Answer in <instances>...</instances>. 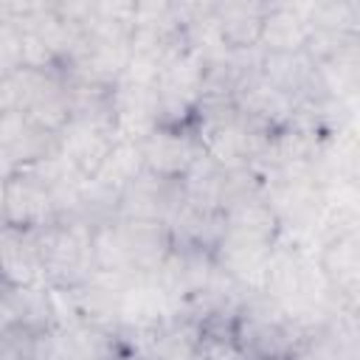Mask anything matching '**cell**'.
Segmentation results:
<instances>
[{
  "label": "cell",
  "instance_id": "cell-1",
  "mask_svg": "<svg viewBox=\"0 0 360 360\" xmlns=\"http://www.w3.org/2000/svg\"><path fill=\"white\" fill-rule=\"evenodd\" d=\"M281 236L264 194L239 200L222 211V233L211 253L214 264L248 290H262L270 256Z\"/></svg>",
  "mask_w": 360,
  "mask_h": 360
},
{
  "label": "cell",
  "instance_id": "cell-2",
  "mask_svg": "<svg viewBox=\"0 0 360 360\" xmlns=\"http://www.w3.org/2000/svg\"><path fill=\"white\" fill-rule=\"evenodd\" d=\"M172 250L169 228L160 222L112 219L93 231V267L115 276L155 273Z\"/></svg>",
  "mask_w": 360,
  "mask_h": 360
},
{
  "label": "cell",
  "instance_id": "cell-3",
  "mask_svg": "<svg viewBox=\"0 0 360 360\" xmlns=\"http://www.w3.org/2000/svg\"><path fill=\"white\" fill-rule=\"evenodd\" d=\"M307 326L290 318L262 290H250L233 318V340L248 360H292Z\"/></svg>",
  "mask_w": 360,
  "mask_h": 360
},
{
  "label": "cell",
  "instance_id": "cell-4",
  "mask_svg": "<svg viewBox=\"0 0 360 360\" xmlns=\"http://www.w3.org/2000/svg\"><path fill=\"white\" fill-rule=\"evenodd\" d=\"M45 284L70 290L82 284L93 267V228L79 219H56L34 231Z\"/></svg>",
  "mask_w": 360,
  "mask_h": 360
},
{
  "label": "cell",
  "instance_id": "cell-5",
  "mask_svg": "<svg viewBox=\"0 0 360 360\" xmlns=\"http://www.w3.org/2000/svg\"><path fill=\"white\" fill-rule=\"evenodd\" d=\"M20 110L51 132H59L70 118V98L65 76L59 70L20 68L8 79H0V112Z\"/></svg>",
  "mask_w": 360,
  "mask_h": 360
},
{
  "label": "cell",
  "instance_id": "cell-6",
  "mask_svg": "<svg viewBox=\"0 0 360 360\" xmlns=\"http://www.w3.org/2000/svg\"><path fill=\"white\" fill-rule=\"evenodd\" d=\"M205 82V65L202 59L186 48V42L166 56V62L158 70V124L163 127H188L191 115L200 104Z\"/></svg>",
  "mask_w": 360,
  "mask_h": 360
},
{
  "label": "cell",
  "instance_id": "cell-7",
  "mask_svg": "<svg viewBox=\"0 0 360 360\" xmlns=\"http://www.w3.org/2000/svg\"><path fill=\"white\" fill-rule=\"evenodd\" d=\"M115 118H93V115H70L65 127L56 132V152L84 177L90 180L110 149L115 146Z\"/></svg>",
  "mask_w": 360,
  "mask_h": 360
},
{
  "label": "cell",
  "instance_id": "cell-8",
  "mask_svg": "<svg viewBox=\"0 0 360 360\" xmlns=\"http://www.w3.org/2000/svg\"><path fill=\"white\" fill-rule=\"evenodd\" d=\"M318 270L332 292L335 307L346 312H357V290H360V236L357 231L335 233L318 248Z\"/></svg>",
  "mask_w": 360,
  "mask_h": 360
},
{
  "label": "cell",
  "instance_id": "cell-9",
  "mask_svg": "<svg viewBox=\"0 0 360 360\" xmlns=\"http://www.w3.org/2000/svg\"><path fill=\"white\" fill-rule=\"evenodd\" d=\"M180 205H183L180 180L160 177V174H152L143 169L132 183L124 186V191L118 197V217L169 225Z\"/></svg>",
  "mask_w": 360,
  "mask_h": 360
},
{
  "label": "cell",
  "instance_id": "cell-10",
  "mask_svg": "<svg viewBox=\"0 0 360 360\" xmlns=\"http://www.w3.org/2000/svg\"><path fill=\"white\" fill-rule=\"evenodd\" d=\"M138 146H141L143 169L172 180H180L202 152L191 127H163V124H158L149 135H143Z\"/></svg>",
  "mask_w": 360,
  "mask_h": 360
},
{
  "label": "cell",
  "instance_id": "cell-11",
  "mask_svg": "<svg viewBox=\"0 0 360 360\" xmlns=\"http://www.w3.org/2000/svg\"><path fill=\"white\" fill-rule=\"evenodd\" d=\"M112 115L118 141H141L158 127V90L155 82L121 76L112 84Z\"/></svg>",
  "mask_w": 360,
  "mask_h": 360
},
{
  "label": "cell",
  "instance_id": "cell-12",
  "mask_svg": "<svg viewBox=\"0 0 360 360\" xmlns=\"http://www.w3.org/2000/svg\"><path fill=\"white\" fill-rule=\"evenodd\" d=\"M124 281L127 276H115V273H101L93 270L82 284L70 287V301L76 307V315L87 323H98V326H118L121 318V295H124Z\"/></svg>",
  "mask_w": 360,
  "mask_h": 360
},
{
  "label": "cell",
  "instance_id": "cell-13",
  "mask_svg": "<svg viewBox=\"0 0 360 360\" xmlns=\"http://www.w3.org/2000/svg\"><path fill=\"white\" fill-rule=\"evenodd\" d=\"M0 149L22 169L56 152V132L20 110H6L0 112Z\"/></svg>",
  "mask_w": 360,
  "mask_h": 360
},
{
  "label": "cell",
  "instance_id": "cell-14",
  "mask_svg": "<svg viewBox=\"0 0 360 360\" xmlns=\"http://www.w3.org/2000/svg\"><path fill=\"white\" fill-rule=\"evenodd\" d=\"M51 222H56V208L48 188L31 174L17 172L6 183V225L20 231H42Z\"/></svg>",
  "mask_w": 360,
  "mask_h": 360
},
{
  "label": "cell",
  "instance_id": "cell-15",
  "mask_svg": "<svg viewBox=\"0 0 360 360\" xmlns=\"http://www.w3.org/2000/svg\"><path fill=\"white\" fill-rule=\"evenodd\" d=\"M309 34H312V25L307 20L304 3H267L262 34H259V48L264 53L304 51Z\"/></svg>",
  "mask_w": 360,
  "mask_h": 360
},
{
  "label": "cell",
  "instance_id": "cell-16",
  "mask_svg": "<svg viewBox=\"0 0 360 360\" xmlns=\"http://www.w3.org/2000/svg\"><path fill=\"white\" fill-rule=\"evenodd\" d=\"M0 276L11 287H48L34 231H20L11 225L0 228Z\"/></svg>",
  "mask_w": 360,
  "mask_h": 360
},
{
  "label": "cell",
  "instance_id": "cell-17",
  "mask_svg": "<svg viewBox=\"0 0 360 360\" xmlns=\"http://www.w3.org/2000/svg\"><path fill=\"white\" fill-rule=\"evenodd\" d=\"M262 79L270 82L278 93L298 101H315V62L307 56V51L292 53H264L262 51Z\"/></svg>",
  "mask_w": 360,
  "mask_h": 360
},
{
  "label": "cell",
  "instance_id": "cell-18",
  "mask_svg": "<svg viewBox=\"0 0 360 360\" xmlns=\"http://www.w3.org/2000/svg\"><path fill=\"white\" fill-rule=\"evenodd\" d=\"M51 335H53L56 349L68 360H115L118 349H121L115 329L87 323V321H76L62 329H51Z\"/></svg>",
  "mask_w": 360,
  "mask_h": 360
},
{
  "label": "cell",
  "instance_id": "cell-19",
  "mask_svg": "<svg viewBox=\"0 0 360 360\" xmlns=\"http://www.w3.org/2000/svg\"><path fill=\"white\" fill-rule=\"evenodd\" d=\"M264 8H267V3H248V0L214 3V17H217V25H219L222 42L231 51L259 48Z\"/></svg>",
  "mask_w": 360,
  "mask_h": 360
},
{
  "label": "cell",
  "instance_id": "cell-20",
  "mask_svg": "<svg viewBox=\"0 0 360 360\" xmlns=\"http://www.w3.org/2000/svg\"><path fill=\"white\" fill-rule=\"evenodd\" d=\"M225 172L217 160H211L205 152L197 155V160L188 166V172L180 177L183 186V200L188 205L205 208V211H219L222 188H225Z\"/></svg>",
  "mask_w": 360,
  "mask_h": 360
},
{
  "label": "cell",
  "instance_id": "cell-21",
  "mask_svg": "<svg viewBox=\"0 0 360 360\" xmlns=\"http://www.w3.org/2000/svg\"><path fill=\"white\" fill-rule=\"evenodd\" d=\"M143 172V158H141V146L135 141H115V146L110 149V155L104 158L101 169L90 177L112 191H124L127 183H132L138 174Z\"/></svg>",
  "mask_w": 360,
  "mask_h": 360
},
{
  "label": "cell",
  "instance_id": "cell-22",
  "mask_svg": "<svg viewBox=\"0 0 360 360\" xmlns=\"http://www.w3.org/2000/svg\"><path fill=\"white\" fill-rule=\"evenodd\" d=\"M307 20L318 31H340L360 37V3L357 0H315L304 3Z\"/></svg>",
  "mask_w": 360,
  "mask_h": 360
},
{
  "label": "cell",
  "instance_id": "cell-23",
  "mask_svg": "<svg viewBox=\"0 0 360 360\" xmlns=\"http://www.w3.org/2000/svg\"><path fill=\"white\" fill-rule=\"evenodd\" d=\"M42 335L45 332H34L25 326L0 332V360H34Z\"/></svg>",
  "mask_w": 360,
  "mask_h": 360
},
{
  "label": "cell",
  "instance_id": "cell-24",
  "mask_svg": "<svg viewBox=\"0 0 360 360\" xmlns=\"http://www.w3.org/2000/svg\"><path fill=\"white\" fill-rule=\"evenodd\" d=\"M20 68H25L22 59V34L0 20V79H8L11 73H17Z\"/></svg>",
  "mask_w": 360,
  "mask_h": 360
},
{
  "label": "cell",
  "instance_id": "cell-25",
  "mask_svg": "<svg viewBox=\"0 0 360 360\" xmlns=\"http://www.w3.org/2000/svg\"><path fill=\"white\" fill-rule=\"evenodd\" d=\"M34 360H68V357L56 349L53 335H51V332H45V335L39 338V346H37V357H34Z\"/></svg>",
  "mask_w": 360,
  "mask_h": 360
},
{
  "label": "cell",
  "instance_id": "cell-26",
  "mask_svg": "<svg viewBox=\"0 0 360 360\" xmlns=\"http://www.w3.org/2000/svg\"><path fill=\"white\" fill-rule=\"evenodd\" d=\"M17 172H20V166H17V163H14V160L0 149V183H8Z\"/></svg>",
  "mask_w": 360,
  "mask_h": 360
},
{
  "label": "cell",
  "instance_id": "cell-27",
  "mask_svg": "<svg viewBox=\"0 0 360 360\" xmlns=\"http://www.w3.org/2000/svg\"><path fill=\"white\" fill-rule=\"evenodd\" d=\"M6 225V183H0V228Z\"/></svg>",
  "mask_w": 360,
  "mask_h": 360
},
{
  "label": "cell",
  "instance_id": "cell-28",
  "mask_svg": "<svg viewBox=\"0 0 360 360\" xmlns=\"http://www.w3.org/2000/svg\"><path fill=\"white\" fill-rule=\"evenodd\" d=\"M8 287H11V284H8V281H6V278H3V276H0V298H3V295H6V292H8Z\"/></svg>",
  "mask_w": 360,
  "mask_h": 360
},
{
  "label": "cell",
  "instance_id": "cell-29",
  "mask_svg": "<svg viewBox=\"0 0 360 360\" xmlns=\"http://www.w3.org/2000/svg\"><path fill=\"white\" fill-rule=\"evenodd\" d=\"M253 360H259V357H253Z\"/></svg>",
  "mask_w": 360,
  "mask_h": 360
}]
</instances>
